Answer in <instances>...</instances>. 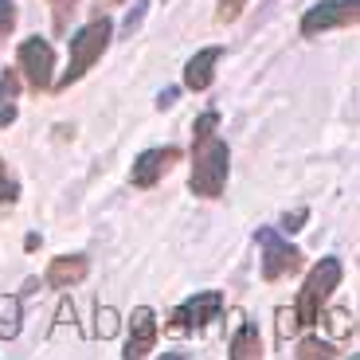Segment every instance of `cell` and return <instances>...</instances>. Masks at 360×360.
I'll use <instances>...</instances> for the list:
<instances>
[{"instance_id":"cell-20","label":"cell","mask_w":360,"mask_h":360,"mask_svg":"<svg viewBox=\"0 0 360 360\" xmlns=\"http://www.w3.org/2000/svg\"><path fill=\"white\" fill-rule=\"evenodd\" d=\"M297 356H337V349H329L325 341H302L297 345Z\"/></svg>"},{"instance_id":"cell-9","label":"cell","mask_w":360,"mask_h":360,"mask_svg":"<svg viewBox=\"0 0 360 360\" xmlns=\"http://www.w3.org/2000/svg\"><path fill=\"white\" fill-rule=\"evenodd\" d=\"M153 345H157V314L149 306H137L134 314H129V341H126V349H122V356H149L153 352Z\"/></svg>"},{"instance_id":"cell-13","label":"cell","mask_w":360,"mask_h":360,"mask_svg":"<svg viewBox=\"0 0 360 360\" xmlns=\"http://www.w3.org/2000/svg\"><path fill=\"white\" fill-rule=\"evenodd\" d=\"M262 345H259V329H255V321H247L239 333L231 337V360H251L259 356Z\"/></svg>"},{"instance_id":"cell-19","label":"cell","mask_w":360,"mask_h":360,"mask_svg":"<svg viewBox=\"0 0 360 360\" xmlns=\"http://www.w3.org/2000/svg\"><path fill=\"white\" fill-rule=\"evenodd\" d=\"M302 325H297V314L294 309H278V337L286 341V337H294Z\"/></svg>"},{"instance_id":"cell-8","label":"cell","mask_w":360,"mask_h":360,"mask_svg":"<svg viewBox=\"0 0 360 360\" xmlns=\"http://www.w3.org/2000/svg\"><path fill=\"white\" fill-rule=\"evenodd\" d=\"M176 161H180V149H176V145L145 149V153L134 161V169H129V184H134V188H153L157 180H161V176H165V172H169Z\"/></svg>"},{"instance_id":"cell-14","label":"cell","mask_w":360,"mask_h":360,"mask_svg":"<svg viewBox=\"0 0 360 360\" xmlns=\"http://www.w3.org/2000/svg\"><path fill=\"white\" fill-rule=\"evenodd\" d=\"M20 333V297L16 294H4L0 297V337L12 341Z\"/></svg>"},{"instance_id":"cell-16","label":"cell","mask_w":360,"mask_h":360,"mask_svg":"<svg viewBox=\"0 0 360 360\" xmlns=\"http://www.w3.org/2000/svg\"><path fill=\"white\" fill-rule=\"evenodd\" d=\"M47 4H51V16H55V32L63 36L67 20H71V12H75V4H79V0H47Z\"/></svg>"},{"instance_id":"cell-17","label":"cell","mask_w":360,"mask_h":360,"mask_svg":"<svg viewBox=\"0 0 360 360\" xmlns=\"http://www.w3.org/2000/svg\"><path fill=\"white\" fill-rule=\"evenodd\" d=\"M12 27H16V4L12 0H0V47L12 36Z\"/></svg>"},{"instance_id":"cell-1","label":"cell","mask_w":360,"mask_h":360,"mask_svg":"<svg viewBox=\"0 0 360 360\" xmlns=\"http://www.w3.org/2000/svg\"><path fill=\"white\" fill-rule=\"evenodd\" d=\"M219 114L207 110L196 117L192 126V176L188 188L204 200H219L227 188V172H231V149H227L224 137H216Z\"/></svg>"},{"instance_id":"cell-11","label":"cell","mask_w":360,"mask_h":360,"mask_svg":"<svg viewBox=\"0 0 360 360\" xmlns=\"http://www.w3.org/2000/svg\"><path fill=\"white\" fill-rule=\"evenodd\" d=\"M90 274V259L86 255H63L47 266V286L51 290H67V286H79L82 278Z\"/></svg>"},{"instance_id":"cell-21","label":"cell","mask_w":360,"mask_h":360,"mask_svg":"<svg viewBox=\"0 0 360 360\" xmlns=\"http://www.w3.org/2000/svg\"><path fill=\"white\" fill-rule=\"evenodd\" d=\"M297 227H306V207H297V212L282 216V231H297Z\"/></svg>"},{"instance_id":"cell-4","label":"cell","mask_w":360,"mask_h":360,"mask_svg":"<svg viewBox=\"0 0 360 360\" xmlns=\"http://www.w3.org/2000/svg\"><path fill=\"white\" fill-rule=\"evenodd\" d=\"M255 243L262 247V278L266 282H278V278H290L294 270H302V251L294 243H286L278 231H255Z\"/></svg>"},{"instance_id":"cell-22","label":"cell","mask_w":360,"mask_h":360,"mask_svg":"<svg viewBox=\"0 0 360 360\" xmlns=\"http://www.w3.org/2000/svg\"><path fill=\"white\" fill-rule=\"evenodd\" d=\"M117 333V317L114 309H102V325H98V337H114Z\"/></svg>"},{"instance_id":"cell-10","label":"cell","mask_w":360,"mask_h":360,"mask_svg":"<svg viewBox=\"0 0 360 360\" xmlns=\"http://www.w3.org/2000/svg\"><path fill=\"white\" fill-rule=\"evenodd\" d=\"M219 59H224V47H204V51H196L188 63H184V86L188 90H207L212 79H216Z\"/></svg>"},{"instance_id":"cell-6","label":"cell","mask_w":360,"mask_h":360,"mask_svg":"<svg viewBox=\"0 0 360 360\" xmlns=\"http://www.w3.org/2000/svg\"><path fill=\"white\" fill-rule=\"evenodd\" d=\"M224 314V294L219 290H204V294H192L184 306L172 309V321L169 329L172 333H188V329H204L212 317Z\"/></svg>"},{"instance_id":"cell-15","label":"cell","mask_w":360,"mask_h":360,"mask_svg":"<svg viewBox=\"0 0 360 360\" xmlns=\"http://www.w3.org/2000/svg\"><path fill=\"white\" fill-rule=\"evenodd\" d=\"M20 200V184H16V176L8 172V165L0 161V212L4 207H12Z\"/></svg>"},{"instance_id":"cell-18","label":"cell","mask_w":360,"mask_h":360,"mask_svg":"<svg viewBox=\"0 0 360 360\" xmlns=\"http://www.w3.org/2000/svg\"><path fill=\"white\" fill-rule=\"evenodd\" d=\"M247 8V0H219V8H216V20L219 24H231L235 16H239V12Z\"/></svg>"},{"instance_id":"cell-5","label":"cell","mask_w":360,"mask_h":360,"mask_svg":"<svg viewBox=\"0 0 360 360\" xmlns=\"http://www.w3.org/2000/svg\"><path fill=\"white\" fill-rule=\"evenodd\" d=\"M16 67L32 90H51V71H55V47L44 36H32L20 44Z\"/></svg>"},{"instance_id":"cell-3","label":"cell","mask_w":360,"mask_h":360,"mask_svg":"<svg viewBox=\"0 0 360 360\" xmlns=\"http://www.w3.org/2000/svg\"><path fill=\"white\" fill-rule=\"evenodd\" d=\"M341 259H333V255H325L321 262H317L314 270H309V278L306 286H302V294H297V325H317L321 321V309L325 302H329V294H333L337 286H341Z\"/></svg>"},{"instance_id":"cell-7","label":"cell","mask_w":360,"mask_h":360,"mask_svg":"<svg viewBox=\"0 0 360 360\" xmlns=\"http://www.w3.org/2000/svg\"><path fill=\"white\" fill-rule=\"evenodd\" d=\"M360 8L356 0H321L302 16V36H321V32H333V27H349L356 24Z\"/></svg>"},{"instance_id":"cell-12","label":"cell","mask_w":360,"mask_h":360,"mask_svg":"<svg viewBox=\"0 0 360 360\" xmlns=\"http://www.w3.org/2000/svg\"><path fill=\"white\" fill-rule=\"evenodd\" d=\"M16 71H4L0 75V126H12L16 122Z\"/></svg>"},{"instance_id":"cell-23","label":"cell","mask_w":360,"mask_h":360,"mask_svg":"<svg viewBox=\"0 0 360 360\" xmlns=\"http://www.w3.org/2000/svg\"><path fill=\"white\" fill-rule=\"evenodd\" d=\"M176 98H180V90H176V86H169V90H161V98H157V106H161V110H169Z\"/></svg>"},{"instance_id":"cell-2","label":"cell","mask_w":360,"mask_h":360,"mask_svg":"<svg viewBox=\"0 0 360 360\" xmlns=\"http://www.w3.org/2000/svg\"><path fill=\"white\" fill-rule=\"evenodd\" d=\"M110 36H114V24H110L106 16H94V20H90V24L79 32V36H71V63H67L63 79L51 82V86H55V90L75 86V82H79L82 75H86L90 67L102 59V51L110 47Z\"/></svg>"}]
</instances>
